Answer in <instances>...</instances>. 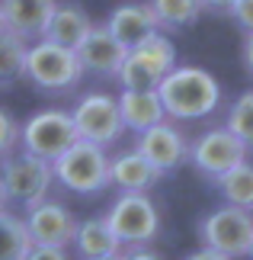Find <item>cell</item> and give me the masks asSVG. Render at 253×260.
Listing matches in <instances>:
<instances>
[{"label": "cell", "mask_w": 253, "mask_h": 260, "mask_svg": "<svg viewBox=\"0 0 253 260\" xmlns=\"http://www.w3.org/2000/svg\"><path fill=\"white\" fill-rule=\"evenodd\" d=\"M131 55L138 58V61H144L151 71H154L157 77H164L170 68L176 64V48H173V42H170L167 36H160V32H154V36H148L141 45H135V48H128Z\"/></svg>", "instance_id": "23"}, {"label": "cell", "mask_w": 253, "mask_h": 260, "mask_svg": "<svg viewBox=\"0 0 253 260\" xmlns=\"http://www.w3.org/2000/svg\"><path fill=\"white\" fill-rule=\"evenodd\" d=\"M116 77H119V84H122L125 90H154V87H157V81H160V77L151 71L144 61H138V58L131 55V52L125 55V61L119 64Z\"/></svg>", "instance_id": "25"}, {"label": "cell", "mask_w": 253, "mask_h": 260, "mask_svg": "<svg viewBox=\"0 0 253 260\" xmlns=\"http://www.w3.org/2000/svg\"><path fill=\"white\" fill-rule=\"evenodd\" d=\"M74 142H77V132H74V122H70V113H64V109H42V113L29 116L26 125H19L23 151L42 157L48 164Z\"/></svg>", "instance_id": "7"}, {"label": "cell", "mask_w": 253, "mask_h": 260, "mask_svg": "<svg viewBox=\"0 0 253 260\" xmlns=\"http://www.w3.org/2000/svg\"><path fill=\"white\" fill-rule=\"evenodd\" d=\"M154 10L157 29H186L202 16L199 0H148Z\"/></svg>", "instance_id": "21"}, {"label": "cell", "mask_w": 253, "mask_h": 260, "mask_svg": "<svg viewBox=\"0 0 253 260\" xmlns=\"http://www.w3.org/2000/svg\"><path fill=\"white\" fill-rule=\"evenodd\" d=\"M52 180H55L52 164L29 151L0 157V189H4V199H10V203H19L26 209L42 203V199H48Z\"/></svg>", "instance_id": "4"}, {"label": "cell", "mask_w": 253, "mask_h": 260, "mask_svg": "<svg viewBox=\"0 0 253 260\" xmlns=\"http://www.w3.org/2000/svg\"><path fill=\"white\" fill-rule=\"evenodd\" d=\"M80 257H103V254H119V244L113 228L106 225V218H87V222H77V232H74V241Z\"/></svg>", "instance_id": "18"}, {"label": "cell", "mask_w": 253, "mask_h": 260, "mask_svg": "<svg viewBox=\"0 0 253 260\" xmlns=\"http://www.w3.org/2000/svg\"><path fill=\"white\" fill-rule=\"evenodd\" d=\"M70 122H74L77 138L93 142L99 148L116 145L125 132L122 116H119V103L109 93H99V90L80 96V103L70 109Z\"/></svg>", "instance_id": "8"}, {"label": "cell", "mask_w": 253, "mask_h": 260, "mask_svg": "<svg viewBox=\"0 0 253 260\" xmlns=\"http://www.w3.org/2000/svg\"><path fill=\"white\" fill-rule=\"evenodd\" d=\"M240 58H244L247 74L253 77V32H247V36H244V48H240Z\"/></svg>", "instance_id": "29"}, {"label": "cell", "mask_w": 253, "mask_h": 260, "mask_svg": "<svg viewBox=\"0 0 253 260\" xmlns=\"http://www.w3.org/2000/svg\"><path fill=\"white\" fill-rule=\"evenodd\" d=\"M231 16H234V23L244 29V32H253V0H237V4L231 7Z\"/></svg>", "instance_id": "27"}, {"label": "cell", "mask_w": 253, "mask_h": 260, "mask_svg": "<svg viewBox=\"0 0 253 260\" xmlns=\"http://www.w3.org/2000/svg\"><path fill=\"white\" fill-rule=\"evenodd\" d=\"M26 260H70V254L64 247H42V244H32Z\"/></svg>", "instance_id": "28"}, {"label": "cell", "mask_w": 253, "mask_h": 260, "mask_svg": "<svg viewBox=\"0 0 253 260\" xmlns=\"http://www.w3.org/2000/svg\"><path fill=\"white\" fill-rule=\"evenodd\" d=\"M119 103V116H122V125L131 132H144V128L164 122V106H160L157 90H122Z\"/></svg>", "instance_id": "17"}, {"label": "cell", "mask_w": 253, "mask_h": 260, "mask_svg": "<svg viewBox=\"0 0 253 260\" xmlns=\"http://www.w3.org/2000/svg\"><path fill=\"white\" fill-rule=\"evenodd\" d=\"M58 0H0L4 26L19 39H42V29L48 23Z\"/></svg>", "instance_id": "15"}, {"label": "cell", "mask_w": 253, "mask_h": 260, "mask_svg": "<svg viewBox=\"0 0 253 260\" xmlns=\"http://www.w3.org/2000/svg\"><path fill=\"white\" fill-rule=\"evenodd\" d=\"M23 222H26V232L32 238V244H42V247H67L77 232L74 212L67 206L55 203V199H42V203L29 206Z\"/></svg>", "instance_id": "10"}, {"label": "cell", "mask_w": 253, "mask_h": 260, "mask_svg": "<svg viewBox=\"0 0 253 260\" xmlns=\"http://www.w3.org/2000/svg\"><path fill=\"white\" fill-rule=\"evenodd\" d=\"M74 52H77V61L84 68V74L116 77L119 64H122L125 55H128V48L119 42L106 26H90V32L80 39V45Z\"/></svg>", "instance_id": "12"}, {"label": "cell", "mask_w": 253, "mask_h": 260, "mask_svg": "<svg viewBox=\"0 0 253 260\" xmlns=\"http://www.w3.org/2000/svg\"><path fill=\"white\" fill-rule=\"evenodd\" d=\"M16 145H19V122L7 109H0V157L13 154Z\"/></svg>", "instance_id": "26"}, {"label": "cell", "mask_w": 253, "mask_h": 260, "mask_svg": "<svg viewBox=\"0 0 253 260\" xmlns=\"http://www.w3.org/2000/svg\"><path fill=\"white\" fill-rule=\"evenodd\" d=\"M199 238H202V247H211V251L225 254L231 260L247 257V247L253 238V212L237 206H221L199 222Z\"/></svg>", "instance_id": "6"}, {"label": "cell", "mask_w": 253, "mask_h": 260, "mask_svg": "<svg viewBox=\"0 0 253 260\" xmlns=\"http://www.w3.org/2000/svg\"><path fill=\"white\" fill-rule=\"evenodd\" d=\"M135 148L144 154V161L151 167H157L160 174L176 171V167L186 161V154H189L186 135L179 132L176 125H170V122H157V125L144 128V132H138V145Z\"/></svg>", "instance_id": "11"}, {"label": "cell", "mask_w": 253, "mask_h": 260, "mask_svg": "<svg viewBox=\"0 0 253 260\" xmlns=\"http://www.w3.org/2000/svg\"><path fill=\"white\" fill-rule=\"evenodd\" d=\"M160 177L164 174L151 167L138 148L109 157V186H119L122 193H148L151 186H157Z\"/></svg>", "instance_id": "13"}, {"label": "cell", "mask_w": 253, "mask_h": 260, "mask_svg": "<svg viewBox=\"0 0 253 260\" xmlns=\"http://www.w3.org/2000/svg\"><path fill=\"white\" fill-rule=\"evenodd\" d=\"M23 77L32 81L39 90L64 93V90H74L80 84L84 68H80L74 48H64V45L48 42V39H39L35 45H26Z\"/></svg>", "instance_id": "3"}, {"label": "cell", "mask_w": 253, "mask_h": 260, "mask_svg": "<svg viewBox=\"0 0 253 260\" xmlns=\"http://www.w3.org/2000/svg\"><path fill=\"white\" fill-rule=\"evenodd\" d=\"M157 96L167 116L173 119H202L211 116L221 103V87L205 68L173 64L157 81Z\"/></svg>", "instance_id": "1"}, {"label": "cell", "mask_w": 253, "mask_h": 260, "mask_svg": "<svg viewBox=\"0 0 253 260\" xmlns=\"http://www.w3.org/2000/svg\"><path fill=\"white\" fill-rule=\"evenodd\" d=\"M0 26H4V13H0Z\"/></svg>", "instance_id": "36"}, {"label": "cell", "mask_w": 253, "mask_h": 260, "mask_svg": "<svg viewBox=\"0 0 253 260\" xmlns=\"http://www.w3.org/2000/svg\"><path fill=\"white\" fill-rule=\"evenodd\" d=\"M90 16L87 10L80 4H55L52 16H48V23L42 29V39H48V42L55 45H64V48H77L80 39H84L90 32Z\"/></svg>", "instance_id": "16"}, {"label": "cell", "mask_w": 253, "mask_h": 260, "mask_svg": "<svg viewBox=\"0 0 253 260\" xmlns=\"http://www.w3.org/2000/svg\"><path fill=\"white\" fill-rule=\"evenodd\" d=\"M87 260H122V254H103V257H87Z\"/></svg>", "instance_id": "33"}, {"label": "cell", "mask_w": 253, "mask_h": 260, "mask_svg": "<svg viewBox=\"0 0 253 260\" xmlns=\"http://www.w3.org/2000/svg\"><path fill=\"white\" fill-rule=\"evenodd\" d=\"M215 183L221 189V196L228 199V206L253 212V164L240 161L237 167H231L228 174H221Z\"/></svg>", "instance_id": "20"}, {"label": "cell", "mask_w": 253, "mask_h": 260, "mask_svg": "<svg viewBox=\"0 0 253 260\" xmlns=\"http://www.w3.org/2000/svg\"><path fill=\"white\" fill-rule=\"evenodd\" d=\"M26 39H19L16 32H10L7 26H0V87H10L13 81L23 77L26 64Z\"/></svg>", "instance_id": "22"}, {"label": "cell", "mask_w": 253, "mask_h": 260, "mask_svg": "<svg viewBox=\"0 0 253 260\" xmlns=\"http://www.w3.org/2000/svg\"><path fill=\"white\" fill-rule=\"evenodd\" d=\"M186 260H231V257H225V254H218V251H211V247H202V251H196V254H189Z\"/></svg>", "instance_id": "31"}, {"label": "cell", "mask_w": 253, "mask_h": 260, "mask_svg": "<svg viewBox=\"0 0 253 260\" xmlns=\"http://www.w3.org/2000/svg\"><path fill=\"white\" fill-rule=\"evenodd\" d=\"M122 260H160V257H157V254H151V251H144V247H135V251L122 254Z\"/></svg>", "instance_id": "32"}, {"label": "cell", "mask_w": 253, "mask_h": 260, "mask_svg": "<svg viewBox=\"0 0 253 260\" xmlns=\"http://www.w3.org/2000/svg\"><path fill=\"white\" fill-rule=\"evenodd\" d=\"M247 257L253 260V238H250V247H247Z\"/></svg>", "instance_id": "34"}, {"label": "cell", "mask_w": 253, "mask_h": 260, "mask_svg": "<svg viewBox=\"0 0 253 260\" xmlns=\"http://www.w3.org/2000/svg\"><path fill=\"white\" fill-rule=\"evenodd\" d=\"M186 161H192V167H196L202 177L218 180L221 174H228L231 167L247 161V148L240 145V138H234L228 128H208V132H202L196 142L189 145Z\"/></svg>", "instance_id": "9"}, {"label": "cell", "mask_w": 253, "mask_h": 260, "mask_svg": "<svg viewBox=\"0 0 253 260\" xmlns=\"http://www.w3.org/2000/svg\"><path fill=\"white\" fill-rule=\"evenodd\" d=\"M103 218L116 241L128 247H144L160 235V212L148 193H122Z\"/></svg>", "instance_id": "5"}, {"label": "cell", "mask_w": 253, "mask_h": 260, "mask_svg": "<svg viewBox=\"0 0 253 260\" xmlns=\"http://www.w3.org/2000/svg\"><path fill=\"white\" fill-rule=\"evenodd\" d=\"M106 29L125 48H135V45L144 42L148 36L157 32V19H154L151 4H122V7H116L113 13H109Z\"/></svg>", "instance_id": "14"}, {"label": "cell", "mask_w": 253, "mask_h": 260, "mask_svg": "<svg viewBox=\"0 0 253 260\" xmlns=\"http://www.w3.org/2000/svg\"><path fill=\"white\" fill-rule=\"evenodd\" d=\"M225 128L234 138H240V145H244L247 151H253V90H247V93H240L234 100Z\"/></svg>", "instance_id": "24"}, {"label": "cell", "mask_w": 253, "mask_h": 260, "mask_svg": "<svg viewBox=\"0 0 253 260\" xmlns=\"http://www.w3.org/2000/svg\"><path fill=\"white\" fill-rule=\"evenodd\" d=\"M4 203H7V199H4V189H0V209H4Z\"/></svg>", "instance_id": "35"}, {"label": "cell", "mask_w": 253, "mask_h": 260, "mask_svg": "<svg viewBox=\"0 0 253 260\" xmlns=\"http://www.w3.org/2000/svg\"><path fill=\"white\" fill-rule=\"evenodd\" d=\"M55 180L70 193L80 196H96L109 186V157L106 148H99L93 142L77 138L70 148H64L61 154L52 161Z\"/></svg>", "instance_id": "2"}, {"label": "cell", "mask_w": 253, "mask_h": 260, "mask_svg": "<svg viewBox=\"0 0 253 260\" xmlns=\"http://www.w3.org/2000/svg\"><path fill=\"white\" fill-rule=\"evenodd\" d=\"M32 251V238L26 222L7 209H0V260H26Z\"/></svg>", "instance_id": "19"}, {"label": "cell", "mask_w": 253, "mask_h": 260, "mask_svg": "<svg viewBox=\"0 0 253 260\" xmlns=\"http://www.w3.org/2000/svg\"><path fill=\"white\" fill-rule=\"evenodd\" d=\"M202 10H211V13H231V7L237 4V0H199Z\"/></svg>", "instance_id": "30"}]
</instances>
